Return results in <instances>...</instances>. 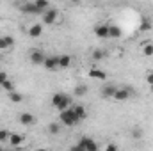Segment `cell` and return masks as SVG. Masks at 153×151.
I'll use <instances>...</instances> for the list:
<instances>
[{
  "instance_id": "17",
  "label": "cell",
  "mask_w": 153,
  "mask_h": 151,
  "mask_svg": "<svg viewBox=\"0 0 153 151\" xmlns=\"http://www.w3.org/2000/svg\"><path fill=\"white\" fill-rule=\"evenodd\" d=\"M121 34H123V30L119 25H109V39H117L121 38Z\"/></svg>"
},
{
  "instance_id": "9",
  "label": "cell",
  "mask_w": 153,
  "mask_h": 151,
  "mask_svg": "<svg viewBox=\"0 0 153 151\" xmlns=\"http://www.w3.org/2000/svg\"><path fill=\"white\" fill-rule=\"evenodd\" d=\"M20 11H22L23 14H39V13H41L34 2H25V4H22V5H20Z\"/></svg>"
},
{
  "instance_id": "27",
  "label": "cell",
  "mask_w": 153,
  "mask_h": 151,
  "mask_svg": "<svg viewBox=\"0 0 153 151\" xmlns=\"http://www.w3.org/2000/svg\"><path fill=\"white\" fill-rule=\"evenodd\" d=\"M105 55H107V53H105L103 50H94V53H93V59H94V61H100V59H103Z\"/></svg>"
},
{
  "instance_id": "6",
  "label": "cell",
  "mask_w": 153,
  "mask_h": 151,
  "mask_svg": "<svg viewBox=\"0 0 153 151\" xmlns=\"http://www.w3.org/2000/svg\"><path fill=\"white\" fill-rule=\"evenodd\" d=\"M18 121H20L23 126H32V124L38 123V117H36L34 114H30V112H22L20 115H18Z\"/></svg>"
},
{
  "instance_id": "15",
  "label": "cell",
  "mask_w": 153,
  "mask_h": 151,
  "mask_svg": "<svg viewBox=\"0 0 153 151\" xmlns=\"http://www.w3.org/2000/svg\"><path fill=\"white\" fill-rule=\"evenodd\" d=\"M41 34H43V25L41 23L30 25V29H29V36L30 38H41Z\"/></svg>"
},
{
  "instance_id": "28",
  "label": "cell",
  "mask_w": 153,
  "mask_h": 151,
  "mask_svg": "<svg viewBox=\"0 0 153 151\" xmlns=\"http://www.w3.org/2000/svg\"><path fill=\"white\" fill-rule=\"evenodd\" d=\"M7 78H9V75H7L5 71H0V85H2V84L7 80Z\"/></svg>"
},
{
  "instance_id": "8",
  "label": "cell",
  "mask_w": 153,
  "mask_h": 151,
  "mask_svg": "<svg viewBox=\"0 0 153 151\" xmlns=\"http://www.w3.org/2000/svg\"><path fill=\"white\" fill-rule=\"evenodd\" d=\"M94 36L98 39H109V23H98L94 27Z\"/></svg>"
},
{
  "instance_id": "12",
  "label": "cell",
  "mask_w": 153,
  "mask_h": 151,
  "mask_svg": "<svg viewBox=\"0 0 153 151\" xmlns=\"http://www.w3.org/2000/svg\"><path fill=\"white\" fill-rule=\"evenodd\" d=\"M87 75H89V78H93V80H107V71L98 70V68H91Z\"/></svg>"
},
{
  "instance_id": "5",
  "label": "cell",
  "mask_w": 153,
  "mask_h": 151,
  "mask_svg": "<svg viewBox=\"0 0 153 151\" xmlns=\"http://www.w3.org/2000/svg\"><path fill=\"white\" fill-rule=\"evenodd\" d=\"M43 68H45V70H48V71L59 70V55H48V57H45Z\"/></svg>"
},
{
  "instance_id": "10",
  "label": "cell",
  "mask_w": 153,
  "mask_h": 151,
  "mask_svg": "<svg viewBox=\"0 0 153 151\" xmlns=\"http://www.w3.org/2000/svg\"><path fill=\"white\" fill-rule=\"evenodd\" d=\"M130 96H132V91H130V89H125V87H121V89H116V93H114V96H112V100H116V101H126Z\"/></svg>"
},
{
  "instance_id": "2",
  "label": "cell",
  "mask_w": 153,
  "mask_h": 151,
  "mask_svg": "<svg viewBox=\"0 0 153 151\" xmlns=\"http://www.w3.org/2000/svg\"><path fill=\"white\" fill-rule=\"evenodd\" d=\"M52 105L61 112V110L71 107V98H70L66 93H53V94H52Z\"/></svg>"
},
{
  "instance_id": "29",
  "label": "cell",
  "mask_w": 153,
  "mask_h": 151,
  "mask_svg": "<svg viewBox=\"0 0 153 151\" xmlns=\"http://www.w3.org/2000/svg\"><path fill=\"white\" fill-rule=\"evenodd\" d=\"M146 82H148L150 85H153V71H148V73H146Z\"/></svg>"
},
{
  "instance_id": "18",
  "label": "cell",
  "mask_w": 153,
  "mask_h": 151,
  "mask_svg": "<svg viewBox=\"0 0 153 151\" xmlns=\"http://www.w3.org/2000/svg\"><path fill=\"white\" fill-rule=\"evenodd\" d=\"M71 66V57L70 55H59V70H68Z\"/></svg>"
},
{
  "instance_id": "20",
  "label": "cell",
  "mask_w": 153,
  "mask_h": 151,
  "mask_svg": "<svg viewBox=\"0 0 153 151\" xmlns=\"http://www.w3.org/2000/svg\"><path fill=\"white\" fill-rule=\"evenodd\" d=\"M87 91H89V87H87V85H84V84H80V85H75L73 94L78 96V98H82V96H85V94H87Z\"/></svg>"
},
{
  "instance_id": "1",
  "label": "cell",
  "mask_w": 153,
  "mask_h": 151,
  "mask_svg": "<svg viewBox=\"0 0 153 151\" xmlns=\"http://www.w3.org/2000/svg\"><path fill=\"white\" fill-rule=\"evenodd\" d=\"M59 121H61L62 126H68V128H71V126H75V124L80 123V119H78L76 114L71 110V107H68V109H64V110L59 112Z\"/></svg>"
},
{
  "instance_id": "31",
  "label": "cell",
  "mask_w": 153,
  "mask_h": 151,
  "mask_svg": "<svg viewBox=\"0 0 153 151\" xmlns=\"http://www.w3.org/2000/svg\"><path fill=\"white\" fill-rule=\"evenodd\" d=\"M70 2H73V4H78V2H80V0H70Z\"/></svg>"
},
{
  "instance_id": "33",
  "label": "cell",
  "mask_w": 153,
  "mask_h": 151,
  "mask_svg": "<svg viewBox=\"0 0 153 151\" xmlns=\"http://www.w3.org/2000/svg\"><path fill=\"white\" fill-rule=\"evenodd\" d=\"M152 89H153V85H152Z\"/></svg>"
},
{
  "instance_id": "19",
  "label": "cell",
  "mask_w": 153,
  "mask_h": 151,
  "mask_svg": "<svg viewBox=\"0 0 153 151\" xmlns=\"http://www.w3.org/2000/svg\"><path fill=\"white\" fill-rule=\"evenodd\" d=\"M7 96H9V100H11L13 103H22V101H23V94H20L18 91H9Z\"/></svg>"
},
{
  "instance_id": "16",
  "label": "cell",
  "mask_w": 153,
  "mask_h": 151,
  "mask_svg": "<svg viewBox=\"0 0 153 151\" xmlns=\"http://www.w3.org/2000/svg\"><path fill=\"white\" fill-rule=\"evenodd\" d=\"M71 110L76 114V117H78L80 121L87 117V110H85V107H84V105H71Z\"/></svg>"
},
{
  "instance_id": "26",
  "label": "cell",
  "mask_w": 153,
  "mask_h": 151,
  "mask_svg": "<svg viewBox=\"0 0 153 151\" xmlns=\"http://www.w3.org/2000/svg\"><path fill=\"white\" fill-rule=\"evenodd\" d=\"M0 87H2L4 91H7V93H9V91H14V84H13V82H11L9 78H7V80H5V82H4V84L0 85Z\"/></svg>"
},
{
  "instance_id": "23",
  "label": "cell",
  "mask_w": 153,
  "mask_h": 151,
  "mask_svg": "<svg viewBox=\"0 0 153 151\" xmlns=\"http://www.w3.org/2000/svg\"><path fill=\"white\" fill-rule=\"evenodd\" d=\"M9 135H11V132H9L7 128H2V130H0V144L9 142Z\"/></svg>"
},
{
  "instance_id": "21",
  "label": "cell",
  "mask_w": 153,
  "mask_h": 151,
  "mask_svg": "<svg viewBox=\"0 0 153 151\" xmlns=\"http://www.w3.org/2000/svg\"><path fill=\"white\" fill-rule=\"evenodd\" d=\"M61 126H62L61 121H59V123H50V124H48V133H50V135H57V133L61 132Z\"/></svg>"
},
{
  "instance_id": "3",
  "label": "cell",
  "mask_w": 153,
  "mask_h": 151,
  "mask_svg": "<svg viewBox=\"0 0 153 151\" xmlns=\"http://www.w3.org/2000/svg\"><path fill=\"white\" fill-rule=\"evenodd\" d=\"M73 150H78V151H98L100 150V146H98V142L93 141L91 137H82Z\"/></svg>"
},
{
  "instance_id": "24",
  "label": "cell",
  "mask_w": 153,
  "mask_h": 151,
  "mask_svg": "<svg viewBox=\"0 0 153 151\" xmlns=\"http://www.w3.org/2000/svg\"><path fill=\"white\" fill-rule=\"evenodd\" d=\"M34 4L38 5V9L41 11V13H45L50 5H48V0H34Z\"/></svg>"
},
{
  "instance_id": "13",
  "label": "cell",
  "mask_w": 153,
  "mask_h": 151,
  "mask_svg": "<svg viewBox=\"0 0 153 151\" xmlns=\"http://www.w3.org/2000/svg\"><path fill=\"white\" fill-rule=\"evenodd\" d=\"M23 141H25V137H23L22 133H11V135H9V144H11L13 148H20V146L23 144Z\"/></svg>"
},
{
  "instance_id": "25",
  "label": "cell",
  "mask_w": 153,
  "mask_h": 151,
  "mask_svg": "<svg viewBox=\"0 0 153 151\" xmlns=\"http://www.w3.org/2000/svg\"><path fill=\"white\" fill-rule=\"evenodd\" d=\"M153 23L150 21V20H143V23H141V27H139V30L141 32H146V30H152Z\"/></svg>"
},
{
  "instance_id": "22",
  "label": "cell",
  "mask_w": 153,
  "mask_h": 151,
  "mask_svg": "<svg viewBox=\"0 0 153 151\" xmlns=\"http://www.w3.org/2000/svg\"><path fill=\"white\" fill-rule=\"evenodd\" d=\"M143 55L144 57H152L153 55V43H144L143 44Z\"/></svg>"
},
{
  "instance_id": "14",
  "label": "cell",
  "mask_w": 153,
  "mask_h": 151,
  "mask_svg": "<svg viewBox=\"0 0 153 151\" xmlns=\"http://www.w3.org/2000/svg\"><path fill=\"white\" fill-rule=\"evenodd\" d=\"M116 85H112V84H107L105 87H102V91H100V96L102 98H112L114 96V93H116Z\"/></svg>"
},
{
  "instance_id": "32",
  "label": "cell",
  "mask_w": 153,
  "mask_h": 151,
  "mask_svg": "<svg viewBox=\"0 0 153 151\" xmlns=\"http://www.w3.org/2000/svg\"><path fill=\"white\" fill-rule=\"evenodd\" d=\"M0 61H2V53H0Z\"/></svg>"
},
{
  "instance_id": "4",
  "label": "cell",
  "mask_w": 153,
  "mask_h": 151,
  "mask_svg": "<svg viewBox=\"0 0 153 151\" xmlns=\"http://www.w3.org/2000/svg\"><path fill=\"white\" fill-rule=\"evenodd\" d=\"M45 57H46L45 52L39 50V48H32V50H30V55H29V59H30V62H32L34 66H43Z\"/></svg>"
},
{
  "instance_id": "7",
  "label": "cell",
  "mask_w": 153,
  "mask_h": 151,
  "mask_svg": "<svg viewBox=\"0 0 153 151\" xmlns=\"http://www.w3.org/2000/svg\"><path fill=\"white\" fill-rule=\"evenodd\" d=\"M57 16H59L57 9L48 7V9L43 13V23H46V25H53V23H55V20H57Z\"/></svg>"
},
{
  "instance_id": "11",
  "label": "cell",
  "mask_w": 153,
  "mask_h": 151,
  "mask_svg": "<svg viewBox=\"0 0 153 151\" xmlns=\"http://www.w3.org/2000/svg\"><path fill=\"white\" fill-rule=\"evenodd\" d=\"M14 46V38L13 36H0V52H5Z\"/></svg>"
},
{
  "instance_id": "30",
  "label": "cell",
  "mask_w": 153,
  "mask_h": 151,
  "mask_svg": "<svg viewBox=\"0 0 153 151\" xmlns=\"http://www.w3.org/2000/svg\"><path fill=\"white\" fill-rule=\"evenodd\" d=\"M116 150H117L116 144H107V146H105V151H116Z\"/></svg>"
}]
</instances>
